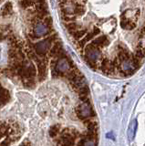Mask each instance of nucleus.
<instances>
[{
  "instance_id": "f257e3e1",
  "label": "nucleus",
  "mask_w": 145,
  "mask_h": 146,
  "mask_svg": "<svg viewBox=\"0 0 145 146\" xmlns=\"http://www.w3.org/2000/svg\"><path fill=\"white\" fill-rule=\"evenodd\" d=\"M19 76L23 79H35L38 76V70L32 62L28 60L22 61L21 67L19 70Z\"/></svg>"
},
{
  "instance_id": "f03ea898",
  "label": "nucleus",
  "mask_w": 145,
  "mask_h": 146,
  "mask_svg": "<svg viewBox=\"0 0 145 146\" xmlns=\"http://www.w3.org/2000/svg\"><path fill=\"white\" fill-rule=\"evenodd\" d=\"M51 31H52V27H48L43 21H39L33 27L32 33L35 38H38V36H43L50 34Z\"/></svg>"
},
{
  "instance_id": "7ed1b4c3",
  "label": "nucleus",
  "mask_w": 145,
  "mask_h": 146,
  "mask_svg": "<svg viewBox=\"0 0 145 146\" xmlns=\"http://www.w3.org/2000/svg\"><path fill=\"white\" fill-rule=\"evenodd\" d=\"M9 99H10L9 91L4 88V87H2L1 84H0V105L6 104L9 100Z\"/></svg>"
},
{
  "instance_id": "20e7f679",
  "label": "nucleus",
  "mask_w": 145,
  "mask_h": 146,
  "mask_svg": "<svg viewBox=\"0 0 145 146\" xmlns=\"http://www.w3.org/2000/svg\"><path fill=\"white\" fill-rule=\"evenodd\" d=\"M13 14V6L11 3H7L4 5L2 9H1V16L6 17L8 16H11Z\"/></svg>"
},
{
  "instance_id": "39448f33",
  "label": "nucleus",
  "mask_w": 145,
  "mask_h": 146,
  "mask_svg": "<svg viewBox=\"0 0 145 146\" xmlns=\"http://www.w3.org/2000/svg\"><path fill=\"white\" fill-rule=\"evenodd\" d=\"M20 146H31V143H28V141H24V143H22Z\"/></svg>"
},
{
  "instance_id": "423d86ee",
  "label": "nucleus",
  "mask_w": 145,
  "mask_h": 146,
  "mask_svg": "<svg viewBox=\"0 0 145 146\" xmlns=\"http://www.w3.org/2000/svg\"><path fill=\"white\" fill-rule=\"evenodd\" d=\"M4 1H5V0H0V4H2Z\"/></svg>"
}]
</instances>
